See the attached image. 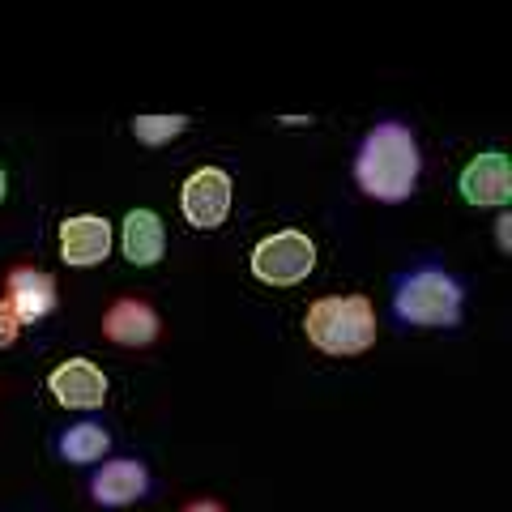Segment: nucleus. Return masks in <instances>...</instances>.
Masks as SVG:
<instances>
[{
	"mask_svg": "<svg viewBox=\"0 0 512 512\" xmlns=\"http://www.w3.org/2000/svg\"><path fill=\"white\" fill-rule=\"evenodd\" d=\"M355 188L376 205H402L423 180V146L406 120H376L363 133L355 163Z\"/></svg>",
	"mask_w": 512,
	"mask_h": 512,
	"instance_id": "1",
	"label": "nucleus"
},
{
	"mask_svg": "<svg viewBox=\"0 0 512 512\" xmlns=\"http://www.w3.org/2000/svg\"><path fill=\"white\" fill-rule=\"evenodd\" d=\"M389 312H393L397 325L457 329L461 316H466V286H461L457 274H448V269L436 261L410 265L393 278Z\"/></svg>",
	"mask_w": 512,
	"mask_h": 512,
	"instance_id": "2",
	"label": "nucleus"
},
{
	"mask_svg": "<svg viewBox=\"0 0 512 512\" xmlns=\"http://www.w3.org/2000/svg\"><path fill=\"white\" fill-rule=\"evenodd\" d=\"M376 308L367 295H325L303 312V333L329 359H355L376 346Z\"/></svg>",
	"mask_w": 512,
	"mask_h": 512,
	"instance_id": "3",
	"label": "nucleus"
},
{
	"mask_svg": "<svg viewBox=\"0 0 512 512\" xmlns=\"http://www.w3.org/2000/svg\"><path fill=\"white\" fill-rule=\"evenodd\" d=\"M248 265H252V278L265 286H299V282H308L316 269V244L308 231L286 227V231L265 235L261 244L252 248Z\"/></svg>",
	"mask_w": 512,
	"mask_h": 512,
	"instance_id": "4",
	"label": "nucleus"
},
{
	"mask_svg": "<svg viewBox=\"0 0 512 512\" xmlns=\"http://www.w3.org/2000/svg\"><path fill=\"white\" fill-rule=\"evenodd\" d=\"M235 180L227 167H197L180 184V214L192 231H218L231 218Z\"/></svg>",
	"mask_w": 512,
	"mask_h": 512,
	"instance_id": "5",
	"label": "nucleus"
},
{
	"mask_svg": "<svg viewBox=\"0 0 512 512\" xmlns=\"http://www.w3.org/2000/svg\"><path fill=\"white\" fill-rule=\"evenodd\" d=\"M457 192L466 205L478 210H508L512 201V167L504 150H483L474 154L457 175Z\"/></svg>",
	"mask_w": 512,
	"mask_h": 512,
	"instance_id": "6",
	"label": "nucleus"
},
{
	"mask_svg": "<svg viewBox=\"0 0 512 512\" xmlns=\"http://www.w3.org/2000/svg\"><path fill=\"white\" fill-rule=\"evenodd\" d=\"M107 372L94 359H64L56 363L52 372H47V393L56 397V406L64 410H103L107 402Z\"/></svg>",
	"mask_w": 512,
	"mask_h": 512,
	"instance_id": "7",
	"label": "nucleus"
},
{
	"mask_svg": "<svg viewBox=\"0 0 512 512\" xmlns=\"http://www.w3.org/2000/svg\"><path fill=\"white\" fill-rule=\"evenodd\" d=\"M150 487H154V474L146 461H137V457L99 461V470L90 474V500L99 508H128V504L146 500Z\"/></svg>",
	"mask_w": 512,
	"mask_h": 512,
	"instance_id": "8",
	"label": "nucleus"
},
{
	"mask_svg": "<svg viewBox=\"0 0 512 512\" xmlns=\"http://www.w3.org/2000/svg\"><path fill=\"white\" fill-rule=\"evenodd\" d=\"M116 231L103 214H69L60 222V261L69 269H94L111 256Z\"/></svg>",
	"mask_w": 512,
	"mask_h": 512,
	"instance_id": "9",
	"label": "nucleus"
},
{
	"mask_svg": "<svg viewBox=\"0 0 512 512\" xmlns=\"http://www.w3.org/2000/svg\"><path fill=\"white\" fill-rule=\"evenodd\" d=\"M5 303L9 312L18 316V325H39L56 312L60 291H56V278L47 269L35 265H13L9 278H5Z\"/></svg>",
	"mask_w": 512,
	"mask_h": 512,
	"instance_id": "10",
	"label": "nucleus"
},
{
	"mask_svg": "<svg viewBox=\"0 0 512 512\" xmlns=\"http://www.w3.org/2000/svg\"><path fill=\"white\" fill-rule=\"evenodd\" d=\"M103 338L111 346H124V350H146L163 338V320H158L154 303L124 295L103 312Z\"/></svg>",
	"mask_w": 512,
	"mask_h": 512,
	"instance_id": "11",
	"label": "nucleus"
},
{
	"mask_svg": "<svg viewBox=\"0 0 512 512\" xmlns=\"http://www.w3.org/2000/svg\"><path fill=\"white\" fill-rule=\"evenodd\" d=\"M120 252H124L128 265L154 269L167 256V227H163V218H158L154 210H146V205L128 210L124 222H120Z\"/></svg>",
	"mask_w": 512,
	"mask_h": 512,
	"instance_id": "12",
	"label": "nucleus"
},
{
	"mask_svg": "<svg viewBox=\"0 0 512 512\" xmlns=\"http://www.w3.org/2000/svg\"><path fill=\"white\" fill-rule=\"evenodd\" d=\"M56 453H60V461H69V466H99L111 453V431L94 419L69 423L56 436Z\"/></svg>",
	"mask_w": 512,
	"mask_h": 512,
	"instance_id": "13",
	"label": "nucleus"
},
{
	"mask_svg": "<svg viewBox=\"0 0 512 512\" xmlns=\"http://www.w3.org/2000/svg\"><path fill=\"white\" fill-rule=\"evenodd\" d=\"M188 133V116H133V137L150 150H163Z\"/></svg>",
	"mask_w": 512,
	"mask_h": 512,
	"instance_id": "14",
	"label": "nucleus"
},
{
	"mask_svg": "<svg viewBox=\"0 0 512 512\" xmlns=\"http://www.w3.org/2000/svg\"><path fill=\"white\" fill-rule=\"evenodd\" d=\"M18 338H22V325H18V316L9 312L5 295H0V350H5V346H13Z\"/></svg>",
	"mask_w": 512,
	"mask_h": 512,
	"instance_id": "15",
	"label": "nucleus"
},
{
	"mask_svg": "<svg viewBox=\"0 0 512 512\" xmlns=\"http://www.w3.org/2000/svg\"><path fill=\"white\" fill-rule=\"evenodd\" d=\"M495 248L504 256L512 252V214L508 210H500V218H495Z\"/></svg>",
	"mask_w": 512,
	"mask_h": 512,
	"instance_id": "16",
	"label": "nucleus"
},
{
	"mask_svg": "<svg viewBox=\"0 0 512 512\" xmlns=\"http://www.w3.org/2000/svg\"><path fill=\"white\" fill-rule=\"evenodd\" d=\"M184 512H227V508H222L218 500H210V495H205V500H188V504H184Z\"/></svg>",
	"mask_w": 512,
	"mask_h": 512,
	"instance_id": "17",
	"label": "nucleus"
},
{
	"mask_svg": "<svg viewBox=\"0 0 512 512\" xmlns=\"http://www.w3.org/2000/svg\"><path fill=\"white\" fill-rule=\"evenodd\" d=\"M5 197H9V175H5V167H0V205H5Z\"/></svg>",
	"mask_w": 512,
	"mask_h": 512,
	"instance_id": "18",
	"label": "nucleus"
}]
</instances>
